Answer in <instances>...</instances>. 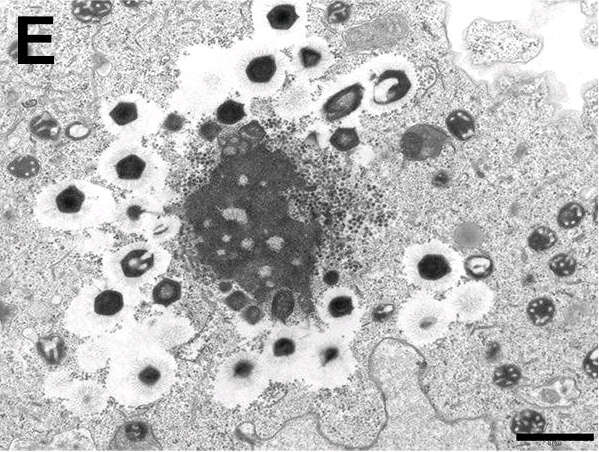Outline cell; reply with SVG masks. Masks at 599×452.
<instances>
[{"mask_svg":"<svg viewBox=\"0 0 599 452\" xmlns=\"http://www.w3.org/2000/svg\"><path fill=\"white\" fill-rule=\"evenodd\" d=\"M548 359L536 349L495 339L445 342L429 354L425 385L445 416H479L547 379L553 371Z\"/></svg>","mask_w":599,"mask_h":452,"instance_id":"1","label":"cell"},{"mask_svg":"<svg viewBox=\"0 0 599 452\" xmlns=\"http://www.w3.org/2000/svg\"><path fill=\"white\" fill-rule=\"evenodd\" d=\"M107 389L120 404L141 406L164 396L176 380L177 364L145 324L132 322L112 333Z\"/></svg>","mask_w":599,"mask_h":452,"instance_id":"2","label":"cell"},{"mask_svg":"<svg viewBox=\"0 0 599 452\" xmlns=\"http://www.w3.org/2000/svg\"><path fill=\"white\" fill-rule=\"evenodd\" d=\"M116 203L112 192L104 186L88 180L67 179L40 191L34 215L44 226L79 230L111 222Z\"/></svg>","mask_w":599,"mask_h":452,"instance_id":"3","label":"cell"},{"mask_svg":"<svg viewBox=\"0 0 599 452\" xmlns=\"http://www.w3.org/2000/svg\"><path fill=\"white\" fill-rule=\"evenodd\" d=\"M140 292L107 278L86 284L69 303L63 317L66 330L80 338L115 333L131 323Z\"/></svg>","mask_w":599,"mask_h":452,"instance_id":"4","label":"cell"},{"mask_svg":"<svg viewBox=\"0 0 599 452\" xmlns=\"http://www.w3.org/2000/svg\"><path fill=\"white\" fill-rule=\"evenodd\" d=\"M97 170L109 184L132 194L158 191L168 175L163 158L138 140L112 143L100 156Z\"/></svg>","mask_w":599,"mask_h":452,"instance_id":"5","label":"cell"},{"mask_svg":"<svg viewBox=\"0 0 599 452\" xmlns=\"http://www.w3.org/2000/svg\"><path fill=\"white\" fill-rule=\"evenodd\" d=\"M428 104L442 117L446 134L468 143L478 135L479 119L487 109V93L459 72L443 74L428 92Z\"/></svg>","mask_w":599,"mask_h":452,"instance_id":"6","label":"cell"},{"mask_svg":"<svg viewBox=\"0 0 599 452\" xmlns=\"http://www.w3.org/2000/svg\"><path fill=\"white\" fill-rule=\"evenodd\" d=\"M356 367L347 338L332 331L309 334L301 374L307 383L331 389L347 383Z\"/></svg>","mask_w":599,"mask_h":452,"instance_id":"7","label":"cell"},{"mask_svg":"<svg viewBox=\"0 0 599 452\" xmlns=\"http://www.w3.org/2000/svg\"><path fill=\"white\" fill-rule=\"evenodd\" d=\"M170 262V253L160 244L149 240L136 241L106 254L102 270L109 281L139 291L161 276Z\"/></svg>","mask_w":599,"mask_h":452,"instance_id":"8","label":"cell"},{"mask_svg":"<svg viewBox=\"0 0 599 452\" xmlns=\"http://www.w3.org/2000/svg\"><path fill=\"white\" fill-rule=\"evenodd\" d=\"M269 381L260 354L239 351L220 365L213 382V395L221 405L234 408L258 398Z\"/></svg>","mask_w":599,"mask_h":452,"instance_id":"9","label":"cell"},{"mask_svg":"<svg viewBox=\"0 0 599 452\" xmlns=\"http://www.w3.org/2000/svg\"><path fill=\"white\" fill-rule=\"evenodd\" d=\"M403 267L410 282L428 291L450 288L463 272L458 253L436 240L410 246L404 254Z\"/></svg>","mask_w":599,"mask_h":452,"instance_id":"10","label":"cell"},{"mask_svg":"<svg viewBox=\"0 0 599 452\" xmlns=\"http://www.w3.org/2000/svg\"><path fill=\"white\" fill-rule=\"evenodd\" d=\"M434 76L422 77L407 59L392 58L380 63L369 76V104L378 111H391L416 97L424 82Z\"/></svg>","mask_w":599,"mask_h":452,"instance_id":"11","label":"cell"},{"mask_svg":"<svg viewBox=\"0 0 599 452\" xmlns=\"http://www.w3.org/2000/svg\"><path fill=\"white\" fill-rule=\"evenodd\" d=\"M100 118L105 129L118 139L138 140L159 129L164 113L140 95L124 94L104 101Z\"/></svg>","mask_w":599,"mask_h":452,"instance_id":"12","label":"cell"},{"mask_svg":"<svg viewBox=\"0 0 599 452\" xmlns=\"http://www.w3.org/2000/svg\"><path fill=\"white\" fill-rule=\"evenodd\" d=\"M454 319L446 302L421 294L404 304L398 324L412 344L422 346L442 337Z\"/></svg>","mask_w":599,"mask_h":452,"instance_id":"13","label":"cell"},{"mask_svg":"<svg viewBox=\"0 0 599 452\" xmlns=\"http://www.w3.org/2000/svg\"><path fill=\"white\" fill-rule=\"evenodd\" d=\"M308 336L305 330L290 326L271 331L260 354L270 380L287 382L300 378Z\"/></svg>","mask_w":599,"mask_h":452,"instance_id":"14","label":"cell"},{"mask_svg":"<svg viewBox=\"0 0 599 452\" xmlns=\"http://www.w3.org/2000/svg\"><path fill=\"white\" fill-rule=\"evenodd\" d=\"M222 77L220 65L213 58L191 56L181 68L180 103L190 108L206 107L220 93Z\"/></svg>","mask_w":599,"mask_h":452,"instance_id":"15","label":"cell"},{"mask_svg":"<svg viewBox=\"0 0 599 452\" xmlns=\"http://www.w3.org/2000/svg\"><path fill=\"white\" fill-rule=\"evenodd\" d=\"M317 308L319 316L329 330L346 338L359 322L358 299L347 287H332L326 290L320 297Z\"/></svg>","mask_w":599,"mask_h":452,"instance_id":"16","label":"cell"},{"mask_svg":"<svg viewBox=\"0 0 599 452\" xmlns=\"http://www.w3.org/2000/svg\"><path fill=\"white\" fill-rule=\"evenodd\" d=\"M165 200L156 193L132 194L116 203L111 223L127 234L142 233L163 211Z\"/></svg>","mask_w":599,"mask_h":452,"instance_id":"17","label":"cell"},{"mask_svg":"<svg viewBox=\"0 0 599 452\" xmlns=\"http://www.w3.org/2000/svg\"><path fill=\"white\" fill-rule=\"evenodd\" d=\"M448 143V135L432 122L416 123L403 133L400 150L411 162H427L440 157Z\"/></svg>","mask_w":599,"mask_h":452,"instance_id":"18","label":"cell"},{"mask_svg":"<svg viewBox=\"0 0 599 452\" xmlns=\"http://www.w3.org/2000/svg\"><path fill=\"white\" fill-rule=\"evenodd\" d=\"M283 62L274 51H252L240 66L239 76L244 86L254 92L275 90L283 79Z\"/></svg>","mask_w":599,"mask_h":452,"instance_id":"19","label":"cell"},{"mask_svg":"<svg viewBox=\"0 0 599 452\" xmlns=\"http://www.w3.org/2000/svg\"><path fill=\"white\" fill-rule=\"evenodd\" d=\"M492 301V291L486 284L471 281L454 288L445 302L455 319L470 322L484 316L492 306Z\"/></svg>","mask_w":599,"mask_h":452,"instance_id":"20","label":"cell"},{"mask_svg":"<svg viewBox=\"0 0 599 452\" xmlns=\"http://www.w3.org/2000/svg\"><path fill=\"white\" fill-rule=\"evenodd\" d=\"M58 392L65 399L67 408L78 416H91L101 412L107 405L109 391L94 381H70L61 383Z\"/></svg>","mask_w":599,"mask_h":452,"instance_id":"21","label":"cell"},{"mask_svg":"<svg viewBox=\"0 0 599 452\" xmlns=\"http://www.w3.org/2000/svg\"><path fill=\"white\" fill-rule=\"evenodd\" d=\"M366 87L353 82L333 92L320 108L322 117L328 122L341 121L356 112L364 102Z\"/></svg>","mask_w":599,"mask_h":452,"instance_id":"22","label":"cell"},{"mask_svg":"<svg viewBox=\"0 0 599 452\" xmlns=\"http://www.w3.org/2000/svg\"><path fill=\"white\" fill-rule=\"evenodd\" d=\"M112 334L90 338L78 351V362L82 368L95 371L110 361Z\"/></svg>","mask_w":599,"mask_h":452,"instance_id":"23","label":"cell"},{"mask_svg":"<svg viewBox=\"0 0 599 452\" xmlns=\"http://www.w3.org/2000/svg\"><path fill=\"white\" fill-rule=\"evenodd\" d=\"M328 50L318 42H307L296 50L294 64L296 69L305 75H316L328 65Z\"/></svg>","mask_w":599,"mask_h":452,"instance_id":"24","label":"cell"},{"mask_svg":"<svg viewBox=\"0 0 599 452\" xmlns=\"http://www.w3.org/2000/svg\"><path fill=\"white\" fill-rule=\"evenodd\" d=\"M300 14L295 4L279 3L273 5L265 14L268 27L276 32L290 31L299 21Z\"/></svg>","mask_w":599,"mask_h":452,"instance_id":"25","label":"cell"},{"mask_svg":"<svg viewBox=\"0 0 599 452\" xmlns=\"http://www.w3.org/2000/svg\"><path fill=\"white\" fill-rule=\"evenodd\" d=\"M525 312L532 325L543 327L554 319L556 305L548 296H537L528 302Z\"/></svg>","mask_w":599,"mask_h":452,"instance_id":"26","label":"cell"},{"mask_svg":"<svg viewBox=\"0 0 599 452\" xmlns=\"http://www.w3.org/2000/svg\"><path fill=\"white\" fill-rule=\"evenodd\" d=\"M180 221L172 215L159 216L146 228L147 240L160 244L172 239L179 231Z\"/></svg>","mask_w":599,"mask_h":452,"instance_id":"27","label":"cell"},{"mask_svg":"<svg viewBox=\"0 0 599 452\" xmlns=\"http://www.w3.org/2000/svg\"><path fill=\"white\" fill-rule=\"evenodd\" d=\"M585 217V208L575 199H565L555 211V222L564 230H571L581 224Z\"/></svg>","mask_w":599,"mask_h":452,"instance_id":"28","label":"cell"},{"mask_svg":"<svg viewBox=\"0 0 599 452\" xmlns=\"http://www.w3.org/2000/svg\"><path fill=\"white\" fill-rule=\"evenodd\" d=\"M511 428L516 433L536 434L543 431L544 419L534 410L518 412L512 419Z\"/></svg>","mask_w":599,"mask_h":452,"instance_id":"29","label":"cell"},{"mask_svg":"<svg viewBox=\"0 0 599 452\" xmlns=\"http://www.w3.org/2000/svg\"><path fill=\"white\" fill-rule=\"evenodd\" d=\"M245 116V105L234 99L223 101L215 109V118L222 125H235L241 122Z\"/></svg>","mask_w":599,"mask_h":452,"instance_id":"30","label":"cell"},{"mask_svg":"<svg viewBox=\"0 0 599 452\" xmlns=\"http://www.w3.org/2000/svg\"><path fill=\"white\" fill-rule=\"evenodd\" d=\"M181 296V285L172 279L158 281L152 290V300L155 304L169 306Z\"/></svg>","mask_w":599,"mask_h":452,"instance_id":"31","label":"cell"},{"mask_svg":"<svg viewBox=\"0 0 599 452\" xmlns=\"http://www.w3.org/2000/svg\"><path fill=\"white\" fill-rule=\"evenodd\" d=\"M330 145L339 152H349L360 143V137L355 127L340 126L329 137Z\"/></svg>","mask_w":599,"mask_h":452,"instance_id":"32","label":"cell"},{"mask_svg":"<svg viewBox=\"0 0 599 452\" xmlns=\"http://www.w3.org/2000/svg\"><path fill=\"white\" fill-rule=\"evenodd\" d=\"M557 242L556 232L548 226H537L529 233L527 244L536 252L550 250Z\"/></svg>","mask_w":599,"mask_h":452,"instance_id":"33","label":"cell"},{"mask_svg":"<svg viewBox=\"0 0 599 452\" xmlns=\"http://www.w3.org/2000/svg\"><path fill=\"white\" fill-rule=\"evenodd\" d=\"M463 271L476 279L487 277L492 272V261L483 255H471L463 262Z\"/></svg>","mask_w":599,"mask_h":452,"instance_id":"34","label":"cell"},{"mask_svg":"<svg viewBox=\"0 0 599 452\" xmlns=\"http://www.w3.org/2000/svg\"><path fill=\"white\" fill-rule=\"evenodd\" d=\"M550 271L558 277H569L575 273L577 263L575 258L567 253H557L548 261Z\"/></svg>","mask_w":599,"mask_h":452,"instance_id":"35","label":"cell"},{"mask_svg":"<svg viewBox=\"0 0 599 452\" xmlns=\"http://www.w3.org/2000/svg\"><path fill=\"white\" fill-rule=\"evenodd\" d=\"M307 98L308 94L305 89L302 87H292L283 95V102L280 106L285 112L294 114L301 111L298 104L302 108L305 107Z\"/></svg>","mask_w":599,"mask_h":452,"instance_id":"36","label":"cell"},{"mask_svg":"<svg viewBox=\"0 0 599 452\" xmlns=\"http://www.w3.org/2000/svg\"><path fill=\"white\" fill-rule=\"evenodd\" d=\"M350 8L344 2H335L331 4L326 12L327 20L332 24H341L349 19Z\"/></svg>","mask_w":599,"mask_h":452,"instance_id":"37","label":"cell"},{"mask_svg":"<svg viewBox=\"0 0 599 452\" xmlns=\"http://www.w3.org/2000/svg\"><path fill=\"white\" fill-rule=\"evenodd\" d=\"M264 314L257 306H248L240 314V322L244 324V328L252 330V328L260 325L263 321Z\"/></svg>","mask_w":599,"mask_h":452,"instance_id":"38","label":"cell"}]
</instances>
